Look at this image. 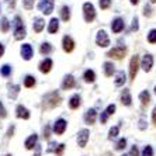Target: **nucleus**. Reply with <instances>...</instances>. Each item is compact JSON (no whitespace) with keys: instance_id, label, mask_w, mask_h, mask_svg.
<instances>
[{"instance_id":"f257e3e1","label":"nucleus","mask_w":156,"mask_h":156,"mask_svg":"<svg viewBox=\"0 0 156 156\" xmlns=\"http://www.w3.org/2000/svg\"><path fill=\"white\" fill-rule=\"evenodd\" d=\"M59 104H61V96H59L58 91H51V93L44 96V101H42L44 108L51 110V108L58 107Z\"/></svg>"},{"instance_id":"f03ea898","label":"nucleus","mask_w":156,"mask_h":156,"mask_svg":"<svg viewBox=\"0 0 156 156\" xmlns=\"http://www.w3.org/2000/svg\"><path fill=\"white\" fill-rule=\"evenodd\" d=\"M13 26H14V38L17 41L23 40V38L27 35V31H26V27H24V24H23V20H21L20 16H16L14 17Z\"/></svg>"},{"instance_id":"7ed1b4c3","label":"nucleus","mask_w":156,"mask_h":156,"mask_svg":"<svg viewBox=\"0 0 156 156\" xmlns=\"http://www.w3.org/2000/svg\"><path fill=\"white\" fill-rule=\"evenodd\" d=\"M83 13H84V20H86V23H91L96 18V10H94V6L91 3L83 4Z\"/></svg>"},{"instance_id":"20e7f679","label":"nucleus","mask_w":156,"mask_h":156,"mask_svg":"<svg viewBox=\"0 0 156 156\" xmlns=\"http://www.w3.org/2000/svg\"><path fill=\"white\" fill-rule=\"evenodd\" d=\"M139 56L138 55H134L132 58H131V62H129V79L134 80L135 76H136V73H138V69H139Z\"/></svg>"},{"instance_id":"39448f33","label":"nucleus","mask_w":156,"mask_h":156,"mask_svg":"<svg viewBox=\"0 0 156 156\" xmlns=\"http://www.w3.org/2000/svg\"><path fill=\"white\" fill-rule=\"evenodd\" d=\"M125 54H127V48L125 47H115L107 52V56L114 59H122L125 56Z\"/></svg>"},{"instance_id":"423d86ee","label":"nucleus","mask_w":156,"mask_h":156,"mask_svg":"<svg viewBox=\"0 0 156 156\" xmlns=\"http://www.w3.org/2000/svg\"><path fill=\"white\" fill-rule=\"evenodd\" d=\"M96 42H97L98 47L101 48H105L110 45V40H108V35L105 33L104 30H100L97 33V37H96Z\"/></svg>"},{"instance_id":"0eeeda50","label":"nucleus","mask_w":156,"mask_h":156,"mask_svg":"<svg viewBox=\"0 0 156 156\" xmlns=\"http://www.w3.org/2000/svg\"><path fill=\"white\" fill-rule=\"evenodd\" d=\"M38 9L44 14H51L54 11V0H41L38 4Z\"/></svg>"},{"instance_id":"6e6552de","label":"nucleus","mask_w":156,"mask_h":156,"mask_svg":"<svg viewBox=\"0 0 156 156\" xmlns=\"http://www.w3.org/2000/svg\"><path fill=\"white\" fill-rule=\"evenodd\" d=\"M66 127H68V122H66L63 118H59V120H56V122L54 124V132L56 135H62L66 131Z\"/></svg>"},{"instance_id":"1a4fd4ad","label":"nucleus","mask_w":156,"mask_h":156,"mask_svg":"<svg viewBox=\"0 0 156 156\" xmlns=\"http://www.w3.org/2000/svg\"><path fill=\"white\" fill-rule=\"evenodd\" d=\"M34 55V49L30 44H23L21 45V56L24 61H30Z\"/></svg>"},{"instance_id":"9d476101","label":"nucleus","mask_w":156,"mask_h":156,"mask_svg":"<svg viewBox=\"0 0 156 156\" xmlns=\"http://www.w3.org/2000/svg\"><path fill=\"white\" fill-rule=\"evenodd\" d=\"M89 129H82L79 131V134H77V144H79L80 148H84L87 145V141H89Z\"/></svg>"},{"instance_id":"9b49d317","label":"nucleus","mask_w":156,"mask_h":156,"mask_svg":"<svg viewBox=\"0 0 156 156\" xmlns=\"http://www.w3.org/2000/svg\"><path fill=\"white\" fill-rule=\"evenodd\" d=\"M152 66H153V56L151 54H146L141 62V68L145 72H149V70L152 69Z\"/></svg>"},{"instance_id":"f8f14e48","label":"nucleus","mask_w":156,"mask_h":156,"mask_svg":"<svg viewBox=\"0 0 156 156\" xmlns=\"http://www.w3.org/2000/svg\"><path fill=\"white\" fill-rule=\"evenodd\" d=\"M62 45H63V51L69 54V52L73 51V48H75V41L72 40V37L65 35L63 40H62Z\"/></svg>"},{"instance_id":"ddd939ff","label":"nucleus","mask_w":156,"mask_h":156,"mask_svg":"<svg viewBox=\"0 0 156 156\" xmlns=\"http://www.w3.org/2000/svg\"><path fill=\"white\" fill-rule=\"evenodd\" d=\"M75 86H76V82H75V77L72 75H68V76L63 77V82H62V89L63 90H69Z\"/></svg>"},{"instance_id":"4468645a","label":"nucleus","mask_w":156,"mask_h":156,"mask_svg":"<svg viewBox=\"0 0 156 156\" xmlns=\"http://www.w3.org/2000/svg\"><path fill=\"white\" fill-rule=\"evenodd\" d=\"M124 27H125L124 20L122 18H120V17H117L115 20L113 21V24H111V30H113V33H115V34L121 33V31L124 30Z\"/></svg>"},{"instance_id":"2eb2a0df","label":"nucleus","mask_w":156,"mask_h":156,"mask_svg":"<svg viewBox=\"0 0 156 156\" xmlns=\"http://www.w3.org/2000/svg\"><path fill=\"white\" fill-rule=\"evenodd\" d=\"M40 72L41 73H48L49 70H51V68H52V59H49V58H45L42 62L40 63Z\"/></svg>"},{"instance_id":"dca6fc26","label":"nucleus","mask_w":156,"mask_h":156,"mask_svg":"<svg viewBox=\"0 0 156 156\" xmlns=\"http://www.w3.org/2000/svg\"><path fill=\"white\" fill-rule=\"evenodd\" d=\"M96 117H97V113H96L94 108H90L87 110L86 113H84V121H86V124H94L96 121Z\"/></svg>"},{"instance_id":"f3484780","label":"nucleus","mask_w":156,"mask_h":156,"mask_svg":"<svg viewBox=\"0 0 156 156\" xmlns=\"http://www.w3.org/2000/svg\"><path fill=\"white\" fill-rule=\"evenodd\" d=\"M121 103L124 105H127V107H129L132 104V97H131V93L128 89H124L122 93H121Z\"/></svg>"},{"instance_id":"a211bd4d","label":"nucleus","mask_w":156,"mask_h":156,"mask_svg":"<svg viewBox=\"0 0 156 156\" xmlns=\"http://www.w3.org/2000/svg\"><path fill=\"white\" fill-rule=\"evenodd\" d=\"M16 113H17V117L18 118H23V120H28L30 118V111L24 107V105H17V108H16Z\"/></svg>"},{"instance_id":"6ab92c4d","label":"nucleus","mask_w":156,"mask_h":156,"mask_svg":"<svg viewBox=\"0 0 156 156\" xmlns=\"http://www.w3.org/2000/svg\"><path fill=\"white\" fill-rule=\"evenodd\" d=\"M37 141H38V136H37V134H33L30 135L28 138L26 139V142H24V146H26V149H34L37 145Z\"/></svg>"},{"instance_id":"aec40b11","label":"nucleus","mask_w":156,"mask_h":156,"mask_svg":"<svg viewBox=\"0 0 156 156\" xmlns=\"http://www.w3.org/2000/svg\"><path fill=\"white\" fill-rule=\"evenodd\" d=\"M80 104H82V98H80L79 94H73L72 97L69 98V107H70L72 110L79 108Z\"/></svg>"},{"instance_id":"412c9836","label":"nucleus","mask_w":156,"mask_h":156,"mask_svg":"<svg viewBox=\"0 0 156 156\" xmlns=\"http://www.w3.org/2000/svg\"><path fill=\"white\" fill-rule=\"evenodd\" d=\"M45 27V21H44L41 17H35L34 18V24H33V28L35 33H41Z\"/></svg>"},{"instance_id":"4be33fe9","label":"nucleus","mask_w":156,"mask_h":156,"mask_svg":"<svg viewBox=\"0 0 156 156\" xmlns=\"http://www.w3.org/2000/svg\"><path fill=\"white\" fill-rule=\"evenodd\" d=\"M59 30V20L58 18H51L49 21V26H48V33L49 34H55Z\"/></svg>"},{"instance_id":"5701e85b","label":"nucleus","mask_w":156,"mask_h":156,"mask_svg":"<svg viewBox=\"0 0 156 156\" xmlns=\"http://www.w3.org/2000/svg\"><path fill=\"white\" fill-rule=\"evenodd\" d=\"M103 66H104V75H105V76H107V77L113 76L114 72H115V66H114L111 62H105Z\"/></svg>"},{"instance_id":"b1692460","label":"nucleus","mask_w":156,"mask_h":156,"mask_svg":"<svg viewBox=\"0 0 156 156\" xmlns=\"http://www.w3.org/2000/svg\"><path fill=\"white\" fill-rule=\"evenodd\" d=\"M83 79H84V82H86V83H93V82L96 80V73H94V70L87 69L86 72H84V75H83Z\"/></svg>"},{"instance_id":"393cba45","label":"nucleus","mask_w":156,"mask_h":156,"mask_svg":"<svg viewBox=\"0 0 156 156\" xmlns=\"http://www.w3.org/2000/svg\"><path fill=\"white\" fill-rule=\"evenodd\" d=\"M125 80H127V77H125V73H124V70L117 72V75H115V86L117 87L122 86V84L125 83Z\"/></svg>"},{"instance_id":"a878e982","label":"nucleus","mask_w":156,"mask_h":156,"mask_svg":"<svg viewBox=\"0 0 156 156\" xmlns=\"http://www.w3.org/2000/svg\"><path fill=\"white\" fill-rule=\"evenodd\" d=\"M139 100H141L142 107H146V105L149 104V101H151V94H149V91L148 90L142 91L141 94H139Z\"/></svg>"},{"instance_id":"bb28decb","label":"nucleus","mask_w":156,"mask_h":156,"mask_svg":"<svg viewBox=\"0 0 156 156\" xmlns=\"http://www.w3.org/2000/svg\"><path fill=\"white\" fill-rule=\"evenodd\" d=\"M61 18L63 20V21H69V18H70V9L68 7V6H63V7L61 9Z\"/></svg>"},{"instance_id":"cd10ccee","label":"nucleus","mask_w":156,"mask_h":156,"mask_svg":"<svg viewBox=\"0 0 156 156\" xmlns=\"http://www.w3.org/2000/svg\"><path fill=\"white\" fill-rule=\"evenodd\" d=\"M24 86H26L27 89L34 87V86H35V77L31 76V75H27V76L24 77Z\"/></svg>"},{"instance_id":"c85d7f7f","label":"nucleus","mask_w":156,"mask_h":156,"mask_svg":"<svg viewBox=\"0 0 156 156\" xmlns=\"http://www.w3.org/2000/svg\"><path fill=\"white\" fill-rule=\"evenodd\" d=\"M40 52L42 55H48V54H51L52 52V45L49 42H44L42 45H41L40 48Z\"/></svg>"},{"instance_id":"c756f323","label":"nucleus","mask_w":156,"mask_h":156,"mask_svg":"<svg viewBox=\"0 0 156 156\" xmlns=\"http://www.w3.org/2000/svg\"><path fill=\"white\" fill-rule=\"evenodd\" d=\"M10 87V91H9V97L10 98H17V94H18V91H20V86L18 84H14V86H9Z\"/></svg>"},{"instance_id":"7c9ffc66","label":"nucleus","mask_w":156,"mask_h":156,"mask_svg":"<svg viewBox=\"0 0 156 156\" xmlns=\"http://www.w3.org/2000/svg\"><path fill=\"white\" fill-rule=\"evenodd\" d=\"M0 75L3 77H9L11 75V66L10 65H3L0 68Z\"/></svg>"},{"instance_id":"2f4dec72","label":"nucleus","mask_w":156,"mask_h":156,"mask_svg":"<svg viewBox=\"0 0 156 156\" xmlns=\"http://www.w3.org/2000/svg\"><path fill=\"white\" fill-rule=\"evenodd\" d=\"M0 28H2V31L3 33H7L9 30H10V23H9V20L6 17L2 18V23H0Z\"/></svg>"},{"instance_id":"473e14b6","label":"nucleus","mask_w":156,"mask_h":156,"mask_svg":"<svg viewBox=\"0 0 156 156\" xmlns=\"http://www.w3.org/2000/svg\"><path fill=\"white\" fill-rule=\"evenodd\" d=\"M118 132H120V127L110 128V131H108V139H110V141H111V139H114V138H117Z\"/></svg>"},{"instance_id":"72a5a7b5","label":"nucleus","mask_w":156,"mask_h":156,"mask_svg":"<svg viewBox=\"0 0 156 156\" xmlns=\"http://www.w3.org/2000/svg\"><path fill=\"white\" fill-rule=\"evenodd\" d=\"M125 146H127V139H125V138L118 139V142L115 144V149H117V151H124V149H125Z\"/></svg>"},{"instance_id":"f704fd0d","label":"nucleus","mask_w":156,"mask_h":156,"mask_svg":"<svg viewBox=\"0 0 156 156\" xmlns=\"http://www.w3.org/2000/svg\"><path fill=\"white\" fill-rule=\"evenodd\" d=\"M142 156H153V149L151 145H146L142 151Z\"/></svg>"},{"instance_id":"c9c22d12","label":"nucleus","mask_w":156,"mask_h":156,"mask_svg":"<svg viewBox=\"0 0 156 156\" xmlns=\"http://www.w3.org/2000/svg\"><path fill=\"white\" fill-rule=\"evenodd\" d=\"M23 6L26 10H33L34 9V0H23Z\"/></svg>"},{"instance_id":"e433bc0d","label":"nucleus","mask_w":156,"mask_h":156,"mask_svg":"<svg viewBox=\"0 0 156 156\" xmlns=\"http://www.w3.org/2000/svg\"><path fill=\"white\" fill-rule=\"evenodd\" d=\"M148 41L151 44H156V30H151L148 34Z\"/></svg>"},{"instance_id":"4c0bfd02","label":"nucleus","mask_w":156,"mask_h":156,"mask_svg":"<svg viewBox=\"0 0 156 156\" xmlns=\"http://www.w3.org/2000/svg\"><path fill=\"white\" fill-rule=\"evenodd\" d=\"M63 151H65V144H59V145H56V149H55V155L62 156L63 155Z\"/></svg>"},{"instance_id":"58836bf2","label":"nucleus","mask_w":156,"mask_h":156,"mask_svg":"<svg viewBox=\"0 0 156 156\" xmlns=\"http://www.w3.org/2000/svg\"><path fill=\"white\" fill-rule=\"evenodd\" d=\"M49 136H51V127L45 125L44 127V139H49Z\"/></svg>"},{"instance_id":"ea45409f","label":"nucleus","mask_w":156,"mask_h":156,"mask_svg":"<svg viewBox=\"0 0 156 156\" xmlns=\"http://www.w3.org/2000/svg\"><path fill=\"white\" fill-rule=\"evenodd\" d=\"M110 4H111V0H100V7H101V10L108 9Z\"/></svg>"},{"instance_id":"a19ab883","label":"nucleus","mask_w":156,"mask_h":156,"mask_svg":"<svg viewBox=\"0 0 156 156\" xmlns=\"http://www.w3.org/2000/svg\"><path fill=\"white\" fill-rule=\"evenodd\" d=\"M105 113L108 114V115H113L114 113H115V105L114 104H110L107 108H105Z\"/></svg>"},{"instance_id":"79ce46f5","label":"nucleus","mask_w":156,"mask_h":156,"mask_svg":"<svg viewBox=\"0 0 156 156\" xmlns=\"http://www.w3.org/2000/svg\"><path fill=\"white\" fill-rule=\"evenodd\" d=\"M55 149H56V142L51 141V142H49V148L47 149V152L48 153H49V152H55Z\"/></svg>"},{"instance_id":"37998d69","label":"nucleus","mask_w":156,"mask_h":156,"mask_svg":"<svg viewBox=\"0 0 156 156\" xmlns=\"http://www.w3.org/2000/svg\"><path fill=\"white\" fill-rule=\"evenodd\" d=\"M107 118H108V114L105 113V111H103V113L100 114V122L105 124V122H107Z\"/></svg>"},{"instance_id":"c03bdc74","label":"nucleus","mask_w":156,"mask_h":156,"mask_svg":"<svg viewBox=\"0 0 156 156\" xmlns=\"http://www.w3.org/2000/svg\"><path fill=\"white\" fill-rule=\"evenodd\" d=\"M129 156H139V151H138V146H132L131 148V152H129Z\"/></svg>"},{"instance_id":"a18cd8bd","label":"nucleus","mask_w":156,"mask_h":156,"mask_svg":"<svg viewBox=\"0 0 156 156\" xmlns=\"http://www.w3.org/2000/svg\"><path fill=\"white\" fill-rule=\"evenodd\" d=\"M6 115H7V113H6V110L3 107V103L0 101V118H6Z\"/></svg>"},{"instance_id":"49530a36","label":"nucleus","mask_w":156,"mask_h":156,"mask_svg":"<svg viewBox=\"0 0 156 156\" xmlns=\"http://www.w3.org/2000/svg\"><path fill=\"white\" fill-rule=\"evenodd\" d=\"M144 14H145L146 17H151V16H152V10H151L149 6H145V7H144Z\"/></svg>"},{"instance_id":"de8ad7c7","label":"nucleus","mask_w":156,"mask_h":156,"mask_svg":"<svg viewBox=\"0 0 156 156\" xmlns=\"http://www.w3.org/2000/svg\"><path fill=\"white\" fill-rule=\"evenodd\" d=\"M132 30H134V31H138V18L136 17L132 20Z\"/></svg>"},{"instance_id":"09e8293b","label":"nucleus","mask_w":156,"mask_h":156,"mask_svg":"<svg viewBox=\"0 0 156 156\" xmlns=\"http://www.w3.org/2000/svg\"><path fill=\"white\" fill-rule=\"evenodd\" d=\"M145 128H146V121L144 120V118H141V120H139V129L144 131Z\"/></svg>"},{"instance_id":"8fccbe9b","label":"nucleus","mask_w":156,"mask_h":156,"mask_svg":"<svg viewBox=\"0 0 156 156\" xmlns=\"http://www.w3.org/2000/svg\"><path fill=\"white\" fill-rule=\"evenodd\" d=\"M13 134H14V125H11V127L9 128V131H7V138H11V136H13Z\"/></svg>"},{"instance_id":"3c124183","label":"nucleus","mask_w":156,"mask_h":156,"mask_svg":"<svg viewBox=\"0 0 156 156\" xmlns=\"http://www.w3.org/2000/svg\"><path fill=\"white\" fill-rule=\"evenodd\" d=\"M34 156H41V146L38 144L35 145V153H34Z\"/></svg>"},{"instance_id":"603ef678","label":"nucleus","mask_w":156,"mask_h":156,"mask_svg":"<svg viewBox=\"0 0 156 156\" xmlns=\"http://www.w3.org/2000/svg\"><path fill=\"white\" fill-rule=\"evenodd\" d=\"M152 121L156 125V105H155V108H153V111H152Z\"/></svg>"},{"instance_id":"864d4df0","label":"nucleus","mask_w":156,"mask_h":156,"mask_svg":"<svg viewBox=\"0 0 156 156\" xmlns=\"http://www.w3.org/2000/svg\"><path fill=\"white\" fill-rule=\"evenodd\" d=\"M3 54H4V45L0 42V58L3 56Z\"/></svg>"},{"instance_id":"5fc2aeb1","label":"nucleus","mask_w":156,"mask_h":156,"mask_svg":"<svg viewBox=\"0 0 156 156\" xmlns=\"http://www.w3.org/2000/svg\"><path fill=\"white\" fill-rule=\"evenodd\" d=\"M138 2H139V0H131V3H132V4H138Z\"/></svg>"},{"instance_id":"6e6d98bb","label":"nucleus","mask_w":156,"mask_h":156,"mask_svg":"<svg viewBox=\"0 0 156 156\" xmlns=\"http://www.w3.org/2000/svg\"><path fill=\"white\" fill-rule=\"evenodd\" d=\"M151 2H152V3H156V0H151Z\"/></svg>"},{"instance_id":"4d7b16f0","label":"nucleus","mask_w":156,"mask_h":156,"mask_svg":"<svg viewBox=\"0 0 156 156\" xmlns=\"http://www.w3.org/2000/svg\"><path fill=\"white\" fill-rule=\"evenodd\" d=\"M155 93H156V86H155Z\"/></svg>"},{"instance_id":"13d9d810","label":"nucleus","mask_w":156,"mask_h":156,"mask_svg":"<svg viewBox=\"0 0 156 156\" xmlns=\"http://www.w3.org/2000/svg\"><path fill=\"white\" fill-rule=\"evenodd\" d=\"M6 156H11V155H6Z\"/></svg>"},{"instance_id":"bf43d9fd","label":"nucleus","mask_w":156,"mask_h":156,"mask_svg":"<svg viewBox=\"0 0 156 156\" xmlns=\"http://www.w3.org/2000/svg\"><path fill=\"white\" fill-rule=\"evenodd\" d=\"M122 156H127V155H122Z\"/></svg>"}]
</instances>
